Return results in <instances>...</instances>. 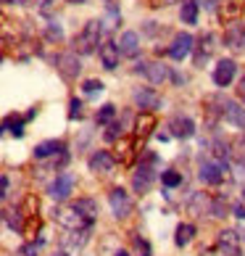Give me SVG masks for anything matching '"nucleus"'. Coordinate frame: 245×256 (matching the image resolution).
Wrapping results in <instances>:
<instances>
[{
  "label": "nucleus",
  "instance_id": "obj_8",
  "mask_svg": "<svg viewBox=\"0 0 245 256\" xmlns=\"http://www.w3.org/2000/svg\"><path fill=\"white\" fill-rule=\"evenodd\" d=\"M74 190V174H69V172H61L58 177L50 182V188H48V196L53 198V201H66L69 198V193Z\"/></svg>",
  "mask_w": 245,
  "mask_h": 256
},
{
  "label": "nucleus",
  "instance_id": "obj_4",
  "mask_svg": "<svg viewBox=\"0 0 245 256\" xmlns=\"http://www.w3.org/2000/svg\"><path fill=\"white\" fill-rule=\"evenodd\" d=\"M55 69H58V74L66 80V82H74L79 77V72H82V64L77 58V53H58L55 56Z\"/></svg>",
  "mask_w": 245,
  "mask_h": 256
},
{
  "label": "nucleus",
  "instance_id": "obj_9",
  "mask_svg": "<svg viewBox=\"0 0 245 256\" xmlns=\"http://www.w3.org/2000/svg\"><path fill=\"white\" fill-rule=\"evenodd\" d=\"M222 119H227L230 124L245 130V106H240L232 98H222Z\"/></svg>",
  "mask_w": 245,
  "mask_h": 256
},
{
  "label": "nucleus",
  "instance_id": "obj_35",
  "mask_svg": "<svg viewBox=\"0 0 245 256\" xmlns=\"http://www.w3.org/2000/svg\"><path fill=\"white\" fill-rule=\"evenodd\" d=\"M116 138H121V124H116V122H114L111 130L106 132V140H116Z\"/></svg>",
  "mask_w": 245,
  "mask_h": 256
},
{
  "label": "nucleus",
  "instance_id": "obj_24",
  "mask_svg": "<svg viewBox=\"0 0 245 256\" xmlns=\"http://www.w3.org/2000/svg\"><path fill=\"white\" fill-rule=\"evenodd\" d=\"M3 220L5 224L16 232H24V222H21V208H3Z\"/></svg>",
  "mask_w": 245,
  "mask_h": 256
},
{
  "label": "nucleus",
  "instance_id": "obj_30",
  "mask_svg": "<svg viewBox=\"0 0 245 256\" xmlns=\"http://www.w3.org/2000/svg\"><path fill=\"white\" fill-rule=\"evenodd\" d=\"M82 90H84V96H95V92H103V82L100 80H84Z\"/></svg>",
  "mask_w": 245,
  "mask_h": 256
},
{
  "label": "nucleus",
  "instance_id": "obj_32",
  "mask_svg": "<svg viewBox=\"0 0 245 256\" xmlns=\"http://www.w3.org/2000/svg\"><path fill=\"white\" fill-rule=\"evenodd\" d=\"M79 116H82V100L71 98V103H69V119H79Z\"/></svg>",
  "mask_w": 245,
  "mask_h": 256
},
{
  "label": "nucleus",
  "instance_id": "obj_17",
  "mask_svg": "<svg viewBox=\"0 0 245 256\" xmlns=\"http://www.w3.org/2000/svg\"><path fill=\"white\" fill-rule=\"evenodd\" d=\"M214 48H216V45H214V34L206 32L201 40H198V45H195V66H203L206 61H209L214 56Z\"/></svg>",
  "mask_w": 245,
  "mask_h": 256
},
{
  "label": "nucleus",
  "instance_id": "obj_31",
  "mask_svg": "<svg viewBox=\"0 0 245 256\" xmlns=\"http://www.w3.org/2000/svg\"><path fill=\"white\" fill-rule=\"evenodd\" d=\"M224 212H227V198H224V196L214 198V201H211V214L214 216H227Z\"/></svg>",
  "mask_w": 245,
  "mask_h": 256
},
{
  "label": "nucleus",
  "instance_id": "obj_23",
  "mask_svg": "<svg viewBox=\"0 0 245 256\" xmlns=\"http://www.w3.org/2000/svg\"><path fill=\"white\" fill-rule=\"evenodd\" d=\"M195 238V224H190V222H182L180 227H177V232H174V243L180 246V248H185L187 243H190Z\"/></svg>",
  "mask_w": 245,
  "mask_h": 256
},
{
  "label": "nucleus",
  "instance_id": "obj_7",
  "mask_svg": "<svg viewBox=\"0 0 245 256\" xmlns=\"http://www.w3.org/2000/svg\"><path fill=\"white\" fill-rule=\"evenodd\" d=\"M193 48H195V40H193V34H187V32H180L174 37V42L169 45V58L172 61H182V58H187V56L193 53Z\"/></svg>",
  "mask_w": 245,
  "mask_h": 256
},
{
  "label": "nucleus",
  "instance_id": "obj_3",
  "mask_svg": "<svg viewBox=\"0 0 245 256\" xmlns=\"http://www.w3.org/2000/svg\"><path fill=\"white\" fill-rule=\"evenodd\" d=\"M198 177H201V182H206V185H219L230 177V169L224 161H203Z\"/></svg>",
  "mask_w": 245,
  "mask_h": 256
},
{
  "label": "nucleus",
  "instance_id": "obj_15",
  "mask_svg": "<svg viewBox=\"0 0 245 256\" xmlns=\"http://www.w3.org/2000/svg\"><path fill=\"white\" fill-rule=\"evenodd\" d=\"M169 130H172V138H193L195 135V122L190 116H174L172 122H169Z\"/></svg>",
  "mask_w": 245,
  "mask_h": 256
},
{
  "label": "nucleus",
  "instance_id": "obj_40",
  "mask_svg": "<svg viewBox=\"0 0 245 256\" xmlns=\"http://www.w3.org/2000/svg\"><path fill=\"white\" fill-rule=\"evenodd\" d=\"M8 193H11V180H8V174H3V198H8Z\"/></svg>",
  "mask_w": 245,
  "mask_h": 256
},
{
  "label": "nucleus",
  "instance_id": "obj_42",
  "mask_svg": "<svg viewBox=\"0 0 245 256\" xmlns=\"http://www.w3.org/2000/svg\"><path fill=\"white\" fill-rule=\"evenodd\" d=\"M114 256H132V254H129V251H124V248H119V251H116Z\"/></svg>",
  "mask_w": 245,
  "mask_h": 256
},
{
  "label": "nucleus",
  "instance_id": "obj_11",
  "mask_svg": "<svg viewBox=\"0 0 245 256\" xmlns=\"http://www.w3.org/2000/svg\"><path fill=\"white\" fill-rule=\"evenodd\" d=\"M135 72L143 74V77H148L153 84H161V82L169 77L166 66H164V64H156V61H140V64L135 66Z\"/></svg>",
  "mask_w": 245,
  "mask_h": 256
},
{
  "label": "nucleus",
  "instance_id": "obj_18",
  "mask_svg": "<svg viewBox=\"0 0 245 256\" xmlns=\"http://www.w3.org/2000/svg\"><path fill=\"white\" fill-rule=\"evenodd\" d=\"M156 130V116L153 111H140L135 119V138H148Z\"/></svg>",
  "mask_w": 245,
  "mask_h": 256
},
{
  "label": "nucleus",
  "instance_id": "obj_43",
  "mask_svg": "<svg viewBox=\"0 0 245 256\" xmlns=\"http://www.w3.org/2000/svg\"><path fill=\"white\" fill-rule=\"evenodd\" d=\"M5 6H13V3H24V0H3Z\"/></svg>",
  "mask_w": 245,
  "mask_h": 256
},
{
  "label": "nucleus",
  "instance_id": "obj_45",
  "mask_svg": "<svg viewBox=\"0 0 245 256\" xmlns=\"http://www.w3.org/2000/svg\"><path fill=\"white\" fill-rule=\"evenodd\" d=\"M53 256H69V254H66V251H58V254H53Z\"/></svg>",
  "mask_w": 245,
  "mask_h": 256
},
{
  "label": "nucleus",
  "instance_id": "obj_10",
  "mask_svg": "<svg viewBox=\"0 0 245 256\" xmlns=\"http://www.w3.org/2000/svg\"><path fill=\"white\" fill-rule=\"evenodd\" d=\"M224 45L235 53H245V26L238 22H230V26L224 30Z\"/></svg>",
  "mask_w": 245,
  "mask_h": 256
},
{
  "label": "nucleus",
  "instance_id": "obj_14",
  "mask_svg": "<svg viewBox=\"0 0 245 256\" xmlns=\"http://www.w3.org/2000/svg\"><path fill=\"white\" fill-rule=\"evenodd\" d=\"M87 166H90V172H111V169L116 166V156H111L108 150H95L90 158H87Z\"/></svg>",
  "mask_w": 245,
  "mask_h": 256
},
{
  "label": "nucleus",
  "instance_id": "obj_22",
  "mask_svg": "<svg viewBox=\"0 0 245 256\" xmlns=\"http://www.w3.org/2000/svg\"><path fill=\"white\" fill-rule=\"evenodd\" d=\"M198 0H182V6H180V18H182V24H195L198 22Z\"/></svg>",
  "mask_w": 245,
  "mask_h": 256
},
{
  "label": "nucleus",
  "instance_id": "obj_33",
  "mask_svg": "<svg viewBox=\"0 0 245 256\" xmlns=\"http://www.w3.org/2000/svg\"><path fill=\"white\" fill-rule=\"evenodd\" d=\"M48 37H50V40H61V37H63V30H61V24H58V22H50V26H48Z\"/></svg>",
  "mask_w": 245,
  "mask_h": 256
},
{
  "label": "nucleus",
  "instance_id": "obj_44",
  "mask_svg": "<svg viewBox=\"0 0 245 256\" xmlns=\"http://www.w3.org/2000/svg\"><path fill=\"white\" fill-rule=\"evenodd\" d=\"M66 3H71V6H82L84 0H66Z\"/></svg>",
  "mask_w": 245,
  "mask_h": 256
},
{
  "label": "nucleus",
  "instance_id": "obj_41",
  "mask_svg": "<svg viewBox=\"0 0 245 256\" xmlns=\"http://www.w3.org/2000/svg\"><path fill=\"white\" fill-rule=\"evenodd\" d=\"M227 256H243V251L240 248H232V251H227Z\"/></svg>",
  "mask_w": 245,
  "mask_h": 256
},
{
  "label": "nucleus",
  "instance_id": "obj_19",
  "mask_svg": "<svg viewBox=\"0 0 245 256\" xmlns=\"http://www.w3.org/2000/svg\"><path fill=\"white\" fill-rule=\"evenodd\" d=\"M119 50H121V56H127V58H135V56L140 53V37H137V32H124V34H121Z\"/></svg>",
  "mask_w": 245,
  "mask_h": 256
},
{
  "label": "nucleus",
  "instance_id": "obj_36",
  "mask_svg": "<svg viewBox=\"0 0 245 256\" xmlns=\"http://www.w3.org/2000/svg\"><path fill=\"white\" fill-rule=\"evenodd\" d=\"M135 246H137V251H140V256H150V246H148V240H143V238H137V240H135Z\"/></svg>",
  "mask_w": 245,
  "mask_h": 256
},
{
  "label": "nucleus",
  "instance_id": "obj_25",
  "mask_svg": "<svg viewBox=\"0 0 245 256\" xmlns=\"http://www.w3.org/2000/svg\"><path fill=\"white\" fill-rule=\"evenodd\" d=\"M114 119H116V106H114V103H106V106H100V111L95 114V124H100V127L114 124Z\"/></svg>",
  "mask_w": 245,
  "mask_h": 256
},
{
  "label": "nucleus",
  "instance_id": "obj_38",
  "mask_svg": "<svg viewBox=\"0 0 245 256\" xmlns=\"http://www.w3.org/2000/svg\"><path fill=\"white\" fill-rule=\"evenodd\" d=\"M232 214L238 216V220H245V201H243V204H238V206H235V208H232Z\"/></svg>",
  "mask_w": 245,
  "mask_h": 256
},
{
  "label": "nucleus",
  "instance_id": "obj_39",
  "mask_svg": "<svg viewBox=\"0 0 245 256\" xmlns=\"http://www.w3.org/2000/svg\"><path fill=\"white\" fill-rule=\"evenodd\" d=\"M216 3H219V0H198V6H203L206 11H214V8H216Z\"/></svg>",
  "mask_w": 245,
  "mask_h": 256
},
{
  "label": "nucleus",
  "instance_id": "obj_26",
  "mask_svg": "<svg viewBox=\"0 0 245 256\" xmlns=\"http://www.w3.org/2000/svg\"><path fill=\"white\" fill-rule=\"evenodd\" d=\"M69 232L71 238H63V246H69V248H82L90 240V230H69Z\"/></svg>",
  "mask_w": 245,
  "mask_h": 256
},
{
  "label": "nucleus",
  "instance_id": "obj_28",
  "mask_svg": "<svg viewBox=\"0 0 245 256\" xmlns=\"http://www.w3.org/2000/svg\"><path fill=\"white\" fill-rule=\"evenodd\" d=\"M219 246L224 248V254L232 251V248H238V232H235V230H222L219 232Z\"/></svg>",
  "mask_w": 245,
  "mask_h": 256
},
{
  "label": "nucleus",
  "instance_id": "obj_6",
  "mask_svg": "<svg viewBox=\"0 0 245 256\" xmlns=\"http://www.w3.org/2000/svg\"><path fill=\"white\" fill-rule=\"evenodd\" d=\"M108 204H111V212H114L119 220L129 216L132 208H135V204H132V198H129V193L124 190V188H114V190L108 193Z\"/></svg>",
  "mask_w": 245,
  "mask_h": 256
},
{
  "label": "nucleus",
  "instance_id": "obj_16",
  "mask_svg": "<svg viewBox=\"0 0 245 256\" xmlns=\"http://www.w3.org/2000/svg\"><path fill=\"white\" fill-rule=\"evenodd\" d=\"M98 56H100V64H103V69H116L119 66V56H121V50H119V42H103L100 45V50H98Z\"/></svg>",
  "mask_w": 245,
  "mask_h": 256
},
{
  "label": "nucleus",
  "instance_id": "obj_2",
  "mask_svg": "<svg viewBox=\"0 0 245 256\" xmlns=\"http://www.w3.org/2000/svg\"><path fill=\"white\" fill-rule=\"evenodd\" d=\"M53 220L58 222L61 227H66V230H90V227H92V220L82 216L77 208H71V206L55 208V212H53Z\"/></svg>",
  "mask_w": 245,
  "mask_h": 256
},
{
  "label": "nucleus",
  "instance_id": "obj_37",
  "mask_svg": "<svg viewBox=\"0 0 245 256\" xmlns=\"http://www.w3.org/2000/svg\"><path fill=\"white\" fill-rule=\"evenodd\" d=\"M24 3H29V6H37V8H42V11H48V6L53 3V0H24Z\"/></svg>",
  "mask_w": 245,
  "mask_h": 256
},
{
  "label": "nucleus",
  "instance_id": "obj_34",
  "mask_svg": "<svg viewBox=\"0 0 245 256\" xmlns=\"http://www.w3.org/2000/svg\"><path fill=\"white\" fill-rule=\"evenodd\" d=\"M40 243H42V240H40ZM40 243H24L18 254H21V256H37V251H40Z\"/></svg>",
  "mask_w": 245,
  "mask_h": 256
},
{
  "label": "nucleus",
  "instance_id": "obj_1",
  "mask_svg": "<svg viewBox=\"0 0 245 256\" xmlns=\"http://www.w3.org/2000/svg\"><path fill=\"white\" fill-rule=\"evenodd\" d=\"M103 22H98V18H92V22L84 24V30L74 37V53H79V56H90V53H95L98 48V42H100V34H103Z\"/></svg>",
  "mask_w": 245,
  "mask_h": 256
},
{
  "label": "nucleus",
  "instance_id": "obj_27",
  "mask_svg": "<svg viewBox=\"0 0 245 256\" xmlns=\"http://www.w3.org/2000/svg\"><path fill=\"white\" fill-rule=\"evenodd\" d=\"M24 122H26V119H18V116H5V122H3V130H5V132H11L13 138H21V135H24Z\"/></svg>",
  "mask_w": 245,
  "mask_h": 256
},
{
  "label": "nucleus",
  "instance_id": "obj_12",
  "mask_svg": "<svg viewBox=\"0 0 245 256\" xmlns=\"http://www.w3.org/2000/svg\"><path fill=\"white\" fill-rule=\"evenodd\" d=\"M235 74H238V64H235L232 58H224L216 64V69H214V82H216V88H227V84L235 80Z\"/></svg>",
  "mask_w": 245,
  "mask_h": 256
},
{
  "label": "nucleus",
  "instance_id": "obj_46",
  "mask_svg": "<svg viewBox=\"0 0 245 256\" xmlns=\"http://www.w3.org/2000/svg\"><path fill=\"white\" fill-rule=\"evenodd\" d=\"M243 201H245V188H243Z\"/></svg>",
  "mask_w": 245,
  "mask_h": 256
},
{
  "label": "nucleus",
  "instance_id": "obj_13",
  "mask_svg": "<svg viewBox=\"0 0 245 256\" xmlns=\"http://www.w3.org/2000/svg\"><path fill=\"white\" fill-rule=\"evenodd\" d=\"M135 103L140 108H145V111H156V108H161V96L153 90V88H140L135 90Z\"/></svg>",
  "mask_w": 245,
  "mask_h": 256
},
{
  "label": "nucleus",
  "instance_id": "obj_21",
  "mask_svg": "<svg viewBox=\"0 0 245 256\" xmlns=\"http://www.w3.org/2000/svg\"><path fill=\"white\" fill-rule=\"evenodd\" d=\"M69 206L77 208L82 216H87V220H95L98 216V201L95 198H77V201H71Z\"/></svg>",
  "mask_w": 245,
  "mask_h": 256
},
{
  "label": "nucleus",
  "instance_id": "obj_20",
  "mask_svg": "<svg viewBox=\"0 0 245 256\" xmlns=\"http://www.w3.org/2000/svg\"><path fill=\"white\" fill-rule=\"evenodd\" d=\"M63 150H66L63 140H45V143L34 146V158H50L55 154H63Z\"/></svg>",
  "mask_w": 245,
  "mask_h": 256
},
{
  "label": "nucleus",
  "instance_id": "obj_29",
  "mask_svg": "<svg viewBox=\"0 0 245 256\" xmlns=\"http://www.w3.org/2000/svg\"><path fill=\"white\" fill-rule=\"evenodd\" d=\"M161 182L166 188H177V185H182V174L174 172V169H166V172H161Z\"/></svg>",
  "mask_w": 245,
  "mask_h": 256
},
{
  "label": "nucleus",
  "instance_id": "obj_5",
  "mask_svg": "<svg viewBox=\"0 0 245 256\" xmlns=\"http://www.w3.org/2000/svg\"><path fill=\"white\" fill-rule=\"evenodd\" d=\"M156 180V164H148V161H140L137 172L132 174V188H135V193H148L150 185H153Z\"/></svg>",
  "mask_w": 245,
  "mask_h": 256
}]
</instances>
